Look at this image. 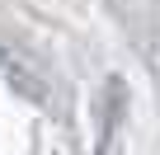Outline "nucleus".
Masks as SVG:
<instances>
[{
    "label": "nucleus",
    "mask_w": 160,
    "mask_h": 155,
    "mask_svg": "<svg viewBox=\"0 0 160 155\" xmlns=\"http://www.w3.org/2000/svg\"><path fill=\"white\" fill-rule=\"evenodd\" d=\"M0 61H5V52H0Z\"/></svg>",
    "instance_id": "1"
}]
</instances>
